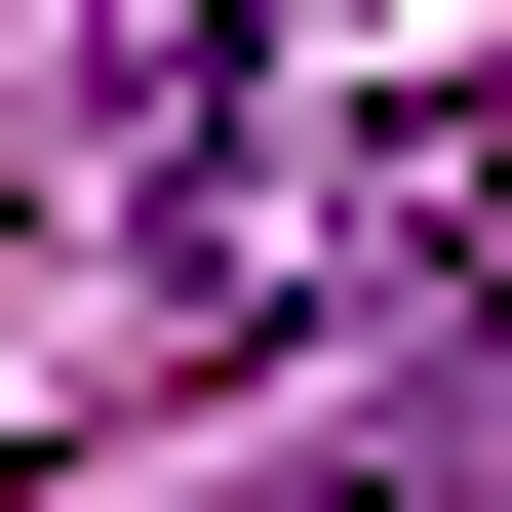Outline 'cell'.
Here are the masks:
<instances>
[{"mask_svg":"<svg viewBox=\"0 0 512 512\" xmlns=\"http://www.w3.org/2000/svg\"><path fill=\"white\" fill-rule=\"evenodd\" d=\"M473 197H512V119H473V79H316V119H158V316H197V355L434 316V276H473Z\"/></svg>","mask_w":512,"mask_h":512,"instance_id":"1","label":"cell"},{"mask_svg":"<svg viewBox=\"0 0 512 512\" xmlns=\"http://www.w3.org/2000/svg\"><path fill=\"white\" fill-rule=\"evenodd\" d=\"M276 512H512V434H473V394H355V434L276 473Z\"/></svg>","mask_w":512,"mask_h":512,"instance_id":"2","label":"cell"}]
</instances>
